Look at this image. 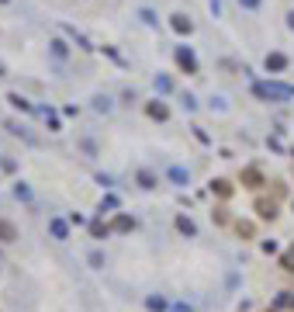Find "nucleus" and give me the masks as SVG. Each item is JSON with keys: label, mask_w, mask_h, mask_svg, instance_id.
<instances>
[{"label": "nucleus", "mask_w": 294, "mask_h": 312, "mask_svg": "<svg viewBox=\"0 0 294 312\" xmlns=\"http://www.w3.org/2000/svg\"><path fill=\"white\" fill-rule=\"evenodd\" d=\"M253 90H256V97H291L294 94L291 87H277V84H270V87L267 84H256Z\"/></svg>", "instance_id": "nucleus-1"}, {"label": "nucleus", "mask_w": 294, "mask_h": 312, "mask_svg": "<svg viewBox=\"0 0 294 312\" xmlns=\"http://www.w3.org/2000/svg\"><path fill=\"white\" fill-rule=\"evenodd\" d=\"M256 215L267 219V222H274L277 219V201L274 198H256Z\"/></svg>", "instance_id": "nucleus-2"}, {"label": "nucleus", "mask_w": 294, "mask_h": 312, "mask_svg": "<svg viewBox=\"0 0 294 312\" xmlns=\"http://www.w3.org/2000/svg\"><path fill=\"white\" fill-rule=\"evenodd\" d=\"M242 187H263V174H260V167H246L242 170Z\"/></svg>", "instance_id": "nucleus-3"}, {"label": "nucleus", "mask_w": 294, "mask_h": 312, "mask_svg": "<svg viewBox=\"0 0 294 312\" xmlns=\"http://www.w3.org/2000/svg\"><path fill=\"white\" fill-rule=\"evenodd\" d=\"M267 69H270V73L287 69V56H284V52H270V56H267Z\"/></svg>", "instance_id": "nucleus-4"}, {"label": "nucleus", "mask_w": 294, "mask_h": 312, "mask_svg": "<svg viewBox=\"0 0 294 312\" xmlns=\"http://www.w3.org/2000/svg\"><path fill=\"white\" fill-rule=\"evenodd\" d=\"M176 63L187 69V73H197V63H194V56H191V49H176Z\"/></svg>", "instance_id": "nucleus-5"}, {"label": "nucleus", "mask_w": 294, "mask_h": 312, "mask_svg": "<svg viewBox=\"0 0 294 312\" xmlns=\"http://www.w3.org/2000/svg\"><path fill=\"white\" fill-rule=\"evenodd\" d=\"M14 240H18V229H14V222L0 219V243H14Z\"/></svg>", "instance_id": "nucleus-6"}, {"label": "nucleus", "mask_w": 294, "mask_h": 312, "mask_svg": "<svg viewBox=\"0 0 294 312\" xmlns=\"http://www.w3.org/2000/svg\"><path fill=\"white\" fill-rule=\"evenodd\" d=\"M235 232H239V240H253L256 225H253V222H242V219H239V222H235Z\"/></svg>", "instance_id": "nucleus-7"}, {"label": "nucleus", "mask_w": 294, "mask_h": 312, "mask_svg": "<svg viewBox=\"0 0 294 312\" xmlns=\"http://www.w3.org/2000/svg\"><path fill=\"white\" fill-rule=\"evenodd\" d=\"M49 229H52V236H56V240H66V222H62V219H52Z\"/></svg>", "instance_id": "nucleus-8"}, {"label": "nucleus", "mask_w": 294, "mask_h": 312, "mask_svg": "<svg viewBox=\"0 0 294 312\" xmlns=\"http://www.w3.org/2000/svg\"><path fill=\"white\" fill-rule=\"evenodd\" d=\"M211 187H215V194H218V198H229V194H232V184H229V180H215Z\"/></svg>", "instance_id": "nucleus-9"}, {"label": "nucleus", "mask_w": 294, "mask_h": 312, "mask_svg": "<svg viewBox=\"0 0 294 312\" xmlns=\"http://www.w3.org/2000/svg\"><path fill=\"white\" fill-rule=\"evenodd\" d=\"M173 31H180V35H183V31H191V18L176 14V18H173Z\"/></svg>", "instance_id": "nucleus-10"}, {"label": "nucleus", "mask_w": 294, "mask_h": 312, "mask_svg": "<svg viewBox=\"0 0 294 312\" xmlns=\"http://www.w3.org/2000/svg\"><path fill=\"white\" fill-rule=\"evenodd\" d=\"M280 267L287 270V274H294V246H291V250H287V253L280 257Z\"/></svg>", "instance_id": "nucleus-11"}, {"label": "nucleus", "mask_w": 294, "mask_h": 312, "mask_svg": "<svg viewBox=\"0 0 294 312\" xmlns=\"http://www.w3.org/2000/svg\"><path fill=\"white\" fill-rule=\"evenodd\" d=\"M170 180H173V184H187V170H183V167H173V170H170Z\"/></svg>", "instance_id": "nucleus-12"}, {"label": "nucleus", "mask_w": 294, "mask_h": 312, "mask_svg": "<svg viewBox=\"0 0 294 312\" xmlns=\"http://www.w3.org/2000/svg\"><path fill=\"white\" fill-rule=\"evenodd\" d=\"M176 229H180V232H187V236H194V222H191V219H183V215L176 219Z\"/></svg>", "instance_id": "nucleus-13"}, {"label": "nucleus", "mask_w": 294, "mask_h": 312, "mask_svg": "<svg viewBox=\"0 0 294 312\" xmlns=\"http://www.w3.org/2000/svg\"><path fill=\"white\" fill-rule=\"evenodd\" d=\"M149 114H153V118H159V122H163V118H166L170 111H166V104H149Z\"/></svg>", "instance_id": "nucleus-14"}, {"label": "nucleus", "mask_w": 294, "mask_h": 312, "mask_svg": "<svg viewBox=\"0 0 294 312\" xmlns=\"http://www.w3.org/2000/svg\"><path fill=\"white\" fill-rule=\"evenodd\" d=\"M115 229L128 232V229H132V219H128V215H118V219H115Z\"/></svg>", "instance_id": "nucleus-15"}, {"label": "nucleus", "mask_w": 294, "mask_h": 312, "mask_svg": "<svg viewBox=\"0 0 294 312\" xmlns=\"http://www.w3.org/2000/svg\"><path fill=\"white\" fill-rule=\"evenodd\" d=\"M138 180H142V187H156V177H153L149 170H142V174H138Z\"/></svg>", "instance_id": "nucleus-16"}, {"label": "nucleus", "mask_w": 294, "mask_h": 312, "mask_svg": "<svg viewBox=\"0 0 294 312\" xmlns=\"http://www.w3.org/2000/svg\"><path fill=\"white\" fill-rule=\"evenodd\" d=\"M11 104H14V108H21V111H28V108H31V104H28L21 94H11Z\"/></svg>", "instance_id": "nucleus-17"}, {"label": "nucleus", "mask_w": 294, "mask_h": 312, "mask_svg": "<svg viewBox=\"0 0 294 312\" xmlns=\"http://www.w3.org/2000/svg\"><path fill=\"white\" fill-rule=\"evenodd\" d=\"M90 232L100 240V236H107V225H104V222H94V225H90Z\"/></svg>", "instance_id": "nucleus-18"}, {"label": "nucleus", "mask_w": 294, "mask_h": 312, "mask_svg": "<svg viewBox=\"0 0 294 312\" xmlns=\"http://www.w3.org/2000/svg\"><path fill=\"white\" fill-rule=\"evenodd\" d=\"M277 305H280V309H294V298H291V295H284V298H277Z\"/></svg>", "instance_id": "nucleus-19"}, {"label": "nucleus", "mask_w": 294, "mask_h": 312, "mask_svg": "<svg viewBox=\"0 0 294 312\" xmlns=\"http://www.w3.org/2000/svg\"><path fill=\"white\" fill-rule=\"evenodd\" d=\"M239 4H242V7H249V11H256V7H260V0H239Z\"/></svg>", "instance_id": "nucleus-20"}, {"label": "nucleus", "mask_w": 294, "mask_h": 312, "mask_svg": "<svg viewBox=\"0 0 294 312\" xmlns=\"http://www.w3.org/2000/svg\"><path fill=\"white\" fill-rule=\"evenodd\" d=\"M287 24H291V28H294V14H291V18H287Z\"/></svg>", "instance_id": "nucleus-21"}, {"label": "nucleus", "mask_w": 294, "mask_h": 312, "mask_svg": "<svg viewBox=\"0 0 294 312\" xmlns=\"http://www.w3.org/2000/svg\"><path fill=\"white\" fill-rule=\"evenodd\" d=\"M0 76H4V66H0Z\"/></svg>", "instance_id": "nucleus-22"}, {"label": "nucleus", "mask_w": 294, "mask_h": 312, "mask_svg": "<svg viewBox=\"0 0 294 312\" xmlns=\"http://www.w3.org/2000/svg\"><path fill=\"white\" fill-rule=\"evenodd\" d=\"M0 4H7V0H0Z\"/></svg>", "instance_id": "nucleus-23"}, {"label": "nucleus", "mask_w": 294, "mask_h": 312, "mask_svg": "<svg viewBox=\"0 0 294 312\" xmlns=\"http://www.w3.org/2000/svg\"><path fill=\"white\" fill-rule=\"evenodd\" d=\"M274 312H280V309H274Z\"/></svg>", "instance_id": "nucleus-24"}]
</instances>
